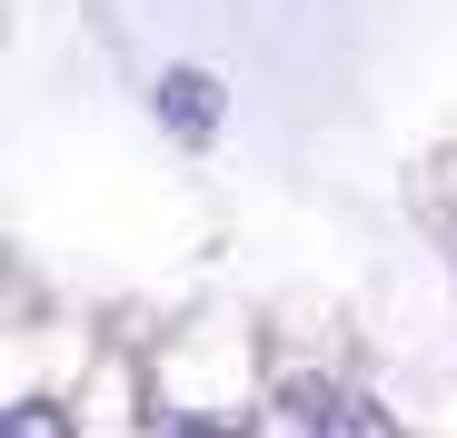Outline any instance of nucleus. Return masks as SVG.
Returning <instances> with one entry per match:
<instances>
[{"mask_svg": "<svg viewBox=\"0 0 457 438\" xmlns=\"http://www.w3.org/2000/svg\"><path fill=\"white\" fill-rule=\"evenodd\" d=\"M160 110H179V130H189V139H209V130H219V90L199 80V70H179V80H160Z\"/></svg>", "mask_w": 457, "mask_h": 438, "instance_id": "nucleus-1", "label": "nucleus"}, {"mask_svg": "<svg viewBox=\"0 0 457 438\" xmlns=\"http://www.w3.org/2000/svg\"><path fill=\"white\" fill-rule=\"evenodd\" d=\"M319 438H398V428L378 418L368 399H328V428H319Z\"/></svg>", "mask_w": 457, "mask_h": 438, "instance_id": "nucleus-2", "label": "nucleus"}, {"mask_svg": "<svg viewBox=\"0 0 457 438\" xmlns=\"http://www.w3.org/2000/svg\"><path fill=\"white\" fill-rule=\"evenodd\" d=\"M0 438H70V418H60L50 399H21L11 418H0Z\"/></svg>", "mask_w": 457, "mask_h": 438, "instance_id": "nucleus-3", "label": "nucleus"}]
</instances>
